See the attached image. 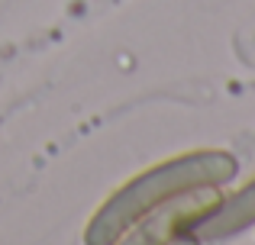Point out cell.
I'll use <instances>...</instances> for the list:
<instances>
[{
  "instance_id": "obj_1",
  "label": "cell",
  "mask_w": 255,
  "mask_h": 245,
  "mask_svg": "<svg viewBox=\"0 0 255 245\" xmlns=\"http://www.w3.org/2000/svg\"><path fill=\"white\" fill-rule=\"evenodd\" d=\"M239 171L236 158L223 149H194L171 155L145 168L123 187H117L97 210L84 229V245H113L136 220L155 207L174 200L197 187H223Z\"/></svg>"
},
{
  "instance_id": "obj_2",
  "label": "cell",
  "mask_w": 255,
  "mask_h": 245,
  "mask_svg": "<svg viewBox=\"0 0 255 245\" xmlns=\"http://www.w3.org/2000/svg\"><path fill=\"white\" fill-rule=\"evenodd\" d=\"M220 203V187H197L136 220L113 245H171Z\"/></svg>"
},
{
  "instance_id": "obj_3",
  "label": "cell",
  "mask_w": 255,
  "mask_h": 245,
  "mask_svg": "<svg viewBox=\"0 0 255 245\" xmlns=\"http://www.w3.org/2000/svg\"><path fill=\"white\" fill-rule=\"evenodd\" d=\"M255 226V177L246 187H239L236 194H230L191 229L200 242H220V239H233V236L246 233Z\"/></svg>"
},
{
  "instance_id": "obj_4",
  "label": "cell",
  "mask_w": 255,
  "mask_h": 245,
  "mask_svg": "<svg viewBox=\"0 0 255 245\" xmlns=\"http://www.w3.org/2000/svg\"><path fill=\"white\" fill-rule=\"evenodd\" d=\"M171 245H204V242H200L194 233H184V236H178V239H174Z\"/></svg>"
}]
</instances>
